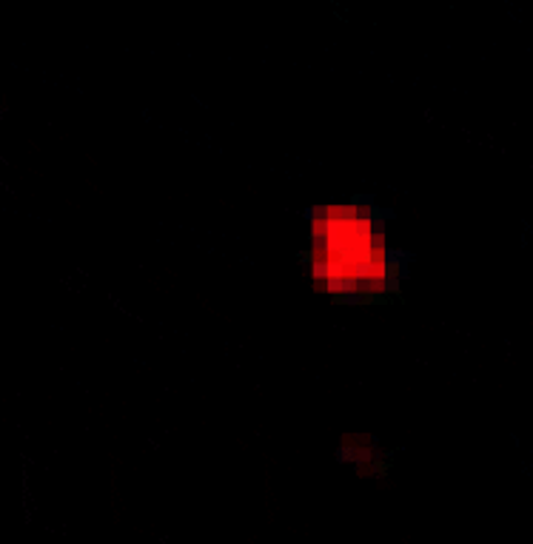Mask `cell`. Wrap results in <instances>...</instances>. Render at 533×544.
Returning a JSON list of instances; mask_svg holds the SVG:
<instances>
[{
    "label": "cell",
    "mask_w": 533,
    "mask_h": 544,
    "mask_svg": "<svg viewBox=\"0 0 533 544\" xmlns=\"http://www.w3.org/2000/svg\"><path fill=\"white\" fill-rule=\"evenodd\" d=\"M382 217H385V219H394L397 214H394V208H382Z\"/></svg>",
    "instance_id": "6da1fadb"
}]
</instances>
